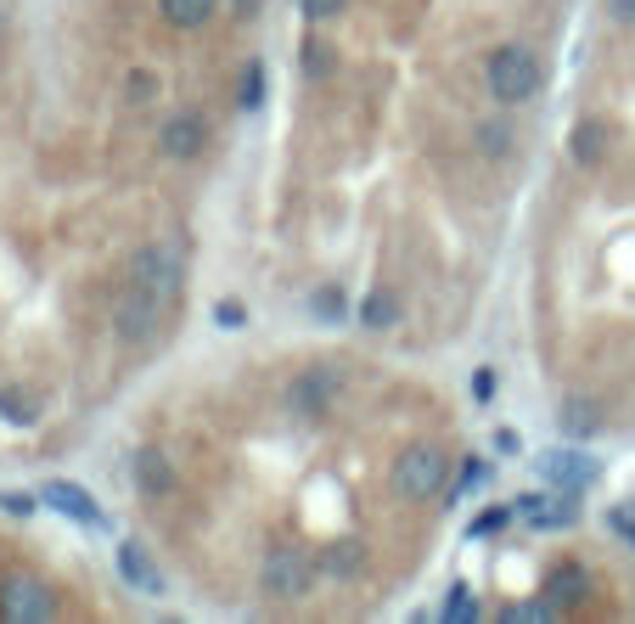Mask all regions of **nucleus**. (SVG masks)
I'll return each instance as SVG.
<instances>
[{"instance_id":"nucleus-1","label":"nucleus","mask_w":635,"mask_h":624,"mask_svg":"<svg viewBox=\"0 0 635 624\" xmlns=\"http://www.w3.org/2000/svg\"><path fill=\"white\" fill-rule=\"evenodd\" d=\"M180 276H187V253H180V242H147V248H135V259H130V282L147 288V293L163 299V304L180 293Z\"/></svg>"},{"instance_id":"nucleus-2","label":"nucleus","mask_w":635,"mask_h":624,"mask_svg":"<svg viewBox=\"0 0 635 624\" xmlns=\"http://www.w3.org/2000/svg\"><path fill=\"white\" fill-rule=\"evenodd\" d=\"M484 73H490V97L506 102V108H517V102H528V97L540 91V62H534V51H523V46H501Z\"/></svg>"},{"instance_id":"nucleus-3","label":"nucleus","mask_w":635,"mask_h":624,"mask_svg":"<svg viewBox=\"0 0 635 624\" xmlns=\"http://www.w3.org/2000/svg\"><path fill=\"white\" fill-rule=\"evenodd\" d=\"M444 473H450V456L439 444H411V451H400V462H394V490L405 501H427V495H439Z\"/></svg>"},{"instance_id":"nucleus-4","label":"nucleus","mask_w":635,"mask_h":624,"mask_svg":"<svg viewBox=\"0 0 635 624\" xmlns=\"http://www.w3.org/2000/svg\"><path fill=\"white\" fill-rule=\"evenodd\" d=\"M259 580H264V591H270V596L299 602V596H310V585H315V563H310L299 546H276V552L264 557Z\"/></svg>"},{"instance_id":"nucleus-5","label":"nucleus","mask_w":635,"mask_h":624,"mask_svg":"<svg viewBox=\"0 0 635 624\" xmlns=\"http://www.w3.org/2000/svg\"><path fill=\"white\" fill-rule=\"evenodd\" d=\"M51 613H57V602H51L46 580L12 574L7 585H0V618H12V624H46Z\"/></svg>"},{"instance_id":"nucleus-6","label":"nucleus","mask_w":635,"mask_h":624,"mask_svg":"<svg viewBox=\"0 0 635 624\" xmlns=\"http://www.w3.org/2000/svg\"><path fill=\"white\" fill-rule=\"evenodd\" d=\"M40 501H46V506H57L62 517L84 523V529H108V512L97 506V495H90V490H79V484H68V479H46Z\"/></svg>"},{"instance_id":"nucleus-7","label":"nucleus","mask_w":635,"mask_h":624,"mask_svg":"<svg viewBox=\"0 0 635 624\" xmlns=\"http://www.w3.org/2000/svg\"><path fill=\"white\" fill-rule=\"evenodd\" d=\"M169 304L163 299H152L147 288H124V299H119V310H113V326H119V338H147L152 326H158V315H163Z\"/></svg>"},{"instance_id":"nucleus-8","label":"nucleus","mask_w":635,"mask_h":624,"mask_svg":"<svg viewBox=\"0 0 635 624\" xmlns=\"http://www.w3.org/2000/svg\"><path fill=\"white\" fill-rule=\"evenodd\" d=\"M158 147H163V158H198V152L209 147V124H203V113H174V119L163 124Z\"/></svg>"},{"instance_id":"nucleus-9","label":"nucleus","mask_w":635,"mask_h":624,"mask_svg":"<svg viewBox=\"0 0 635 624\" xmlns=\"http://www.w3.org/2000/svg\"><path fill=\"white\" fill-rule=\"evenodd\" d=\"M517 506H523V517H528L534 529H568V523L579 517V506H574L568 490H557V495H523Z\"/></svg>"},{"instance_id":"nucleus-10","label":"nucleus","mask_w":635,"mask_h":624,"mask_svg":"<svg viewBox=\"0 0 635 624\" xmlns=\"http://www.w3.org/2000/svg\"><path fill=\"white\" fill-rule=\"evenodd\" d=\"M119 574H124V585H135L141 596H163V574H158V563H152L147 546L124 541V546H119Z\"/></svg>"},{"instance_id":"nucleus-11","label":"nucleus","mask_w":635,"mask_h":624,"mask_svg":"<svg viewBox=\"0 0 635 624\" xmlns=\"http://www.w3.org/2000/svg\"><path fill=\"white\" fill-rule=\"evenodd\" d=\"M540 473H546L557 490H568V495H579V490L596 479V467H591L585 456H574V451H552V456H540Z\"/></svg>"},{"instance_id":"nucleus-12","label":"nucleus","mask_w":635,"mask_h":624,"mask_svg":"<svg viewBox=\"0 0 635 624\" xmlns=\"http://www.w3.org/2000/svg\"><path fill=\"white\" fill-rule=\"evenodd\" d=\"M130 479H135L141 495H169V490H174V462H169L163 451H135Z\"/></svg>"},{"instance_id":"nucleus-13","label":"nucleus","mask_w":635,"mask_h":624,"mask_svg":"<svg viewBox=\"0 0 635 624\" xmlns=\"http://www.w3.org/2000/svg\"><path fill=\"white\" fill-rule=\"evenodd\" d=\"M332 394H337V372H326V366H321V372H304V378L293 383V411H299V416H321Z\"/></svg>"},{"instance_id":"nucleus-14","label":"nucleus","mask_w":635,"mask_h":624,"mask_svg":"<svg viewBox=\"0 0 635 624\" xmlns=\"http://www.w3.org/2000/svg\"><path fill=\"white\" fill-rule=\"evenodd\" d=\"M400 299H394V288H372L366 299H360V326H372V332H389V326H400Z\"/></svg>"},{"instance_id":"nucleus-15","label":"nucleus","mask_w":635,"mask_h":624,"mask_svg":"<svg viewBox=\"0 0 635 624\" xmlns=\"http://www.w3.org/2000/svg\"><path fill=\"white\" fill-rule=\"evenodd\" d=\"M158 12L169 29H203L220 12V0H158Z\"/></svg>"},{"instance_id":"nucleus-16","label":"nucleus","mask_w":635,"mask_h":624,"mask_svg":"<svg viewBox=\"0 0 635 624\" xmlns=\"http://www.w3.org/2000/svg\"><path fill=\"white\" fill-rule=\"evenodd\" d=\"M574 158H579V163H602V158H607V124H602V119H591V124L574 130Z\"/></svg>"},{"instance_id":"nucleus-17","label":"nucleus","mask_w":635,"mask_h":624,"mask_svg":"<svg viewBox=\"0 0 635 624\" xmlns=\"http://www.w3.org/2000/svg\"><path fill=\"white\" fill-rule=\"evenodd\" d=\"M585 585H591V580H585V568H557V574L546 580V596H552V602L563 607V602L585 596Z\"/></svg>"},{"instance_id":"nucleus-18","label":"nucleus","mask_w":635,"mask_h":624,"mask_svg":"<svg viewBox=\"0 0 635 624\" xmlns=\"http://www.w3.org/2000/svg\"><path fill=\"white\" fill-rule=\"evenodd\" d=\"M439 618H444V624H473V618H478V602H473V591H467V585H456V591L444 596Z\"/></svg>"},{"instance_id":"nucleus-19","label":"nucleus","mask_w":635,"mask_h":624,"mask_svg":"<svg viewBox=\"0 0 635 624\" xmlns=\"http://www.w3.org/2000/svg\"><path fill=\"white\" fill-rule=\"evenodd\" d=\"M0 416L18 422V427H29V422H34V400L18 394V389H0Z\"/></svg>"},{"instance_id":"nucleus-20","label":"nucleus","mask_w":635,"mask_h":624,"mask_svg":"<svg viewBox=\"0 0 635 624\" xmlns=\"http://www.w3.org/2000/svg\"><path fill=\"white\" fill-rule=\"evenodd\" d=\"M607 523H613V534H618V541H629V546H635V501L613 506V512H607Z\"/></svg>"},{"instance_id":"nucleus-21","label":"nucleus","mask_w":635,"mask_h":624,"mask_svg":"<svg viewBox=\"0 0 635 624\" xmlns=\"http://www.w3.org/2000/svg\"><path fill=\"white\" fill-rule=\"evenodd\" d=\"M264 102V68L253 62L248 73H242V108H259Z\"/></svg>"},{"instance_id":"nucleus-22","label":"nucleus","mask_w":635,"mask_h":624,"mask_svg":"<svg viewBox=\"0 0 635 624\" xmlns=\"http://www.w3.org/2000/svg\"><path fill=\"white\" fill-rule=\"evenodd\" d=\"M506 618H517V624H528V618H557V602H523V607H506Z\"/></svg>"},{"instance_id":"nucleus-23","label":"nucleus","mask_w":635,"mask_h":624,"mask_svg":"<svg viewBox=\"0 0 635 624\" xmlns=\"http://www.w3.org/2000/svg\"><path fill=\"white\" fill-rule=\"evenodd\" d=\"M563 422H568V433H591V427H596V405L568 400V416H563Z\"/></svg>"},{"instance_id":"nucleus-24","label":"nucleus","mask_w":635,"mask_h":624,"mask_svg":"<svg viewBox=\"0 0 635 624\" xmlns=\"http://www.w3.org/2000/svg\"><path fill=\"white\" fill-rule=\"evenodd\" d=\"M214 321H220V326H225V332H236V326H242V321H248V310H242V304H236V299H220V304H214Z\"/></svg>"},{"instance_id":"nucleus-25","label":"nucleus","mask_w":635,"mask_h":624,"mask_svg":"<svg viewBox=\"0 0 635 624\" xmlns=\"http://www.w3.org/2000/svg\"><path fill=\"white\" fill-rule=\"evenodd\" d=\"M512 523V506H495V512H484L478 523H473V534H495V529H506Z\"/></svg>"},{"instance_id":"nucleus-26","label":"nucleus","mask_w":635,"mask_h":624,"mask_svg":"<svg viewBox=\"0 0 635 624\" xmlns=\"http://www.w3.org/2000/svg\"><path fill=\"white\" fill-rule=\"evenodd\" d=\"M299 7H304V18H337L349 0H299Z\"/></svg>"},{"instance_id":"nucleus-27","label":"nucleus","mask_w":635,"mask_h":624,"mask_svg":"<svg viewBox=\"0 0 635 624\" xmlns=\"http://www.w3.org/2000/svg\"><path fill=\"white\" fill-rule=\"evenodd\" d=\"M304 68H310V73H326V68H332V51L310 40V46H304Z\"/></svg>"},{"instance_id":"nucleus-28","label":"nucleus","mask_w":635,"mask_h":624,"mask_svg":"<svg viewBox=\"0 0 635 624\" xmlns=\"http://www.w3.org/2000/svg\"><path fill=\"white\" fill-rule=\"evenodd\" d=\"M473 400H495V366H478L473 372Z\"/></svg>"},{"instance_id":"nucleus-29","label":"nucleus","mask_w":635,"mask_h":624,"mask_svg":"<svg viewBox=\"0 0 635 624\" xmlns=\"http://www.w3.org/2000/svg\"><path fill=\"white\" fill-rule=\"evenodd\" d=\"M0 506H7L12 517H29V512H34V495H18V490H12V495H0Z\"/></svg>"},{"instance_id":"nucleus-30","label":"nucleus","mask_w":635,"mask_h":624,"mask_svg":"<svg viewBox=\"0 0 635 624\" xmlns=\"http://www.w3.org/2000/svg\"><path fill=\"white\" fill-rule=\"evenodd\" d=\"M354 552H360V546H332V557H326V563H332V568H337V574H349V568H354V563H360V557H354Z\"/></svg>"},{"instance_id":"nucleus-31","label":"nucleus","mask_w":635,"mask_h":624,"mask_svg":"<svg viewBox=\"0 0 635 624\" xmlns=\"http://www.w3.org/2000/svg\"><path fill=\"white\" fill-rule=\"evenodd\" d=\"M315 310H321V315H343V299H337V288H326V293L315 299Z\"/></svg>"},{"instance_id":"nucleus-32","label":"nucleus","mask_w":635,"mask_h":624,"mask_svg":"<svg viewBox=\"0 0 635 624\" xmlns=\"http://www.w3.org/2000/svg\"><path fill=\"white\" fill-rule=\"evenodd\" d=\"M478 479H484V462H467V467H462V484H456V495H462V490H473Z\"/></svg>"},{"instance_id":"nucleus-33","label":"nucleus","mask_w":635,"mask_h":624,"mask_svg":"<svg viewBox=\"0 0 635 624\" xmlns=\"http://www.w3.org/2000/svg\"><path fill=\"white\" fill-rule=\"evenodd\" d=\"M607 12H613L618 23H635V0H607Z\"/></svg>"},{"instance_id":"nucleus-34","label":"nucleus","mask_w":635,"mask_h":624,"mask_svg":"<svg viewBox=\"0 0 635 624\" xmlns=\"http://www.w3.org/2000/svg\"><path fill=\"white\" fill-rule=\"evenodd\" d=\"M506 141H512L506 130H484V152H506Z\"/></svg>"},{"instance_id":"nucleus-35","label":"nucleus","mask_w":635,"mask_h":624,"mask_svg":"<svg viewBox=\"0 0 635 624\" xmlns=\"http://www.w3.org/2000/svg\"><path fill=\"white\" fill-rule=\"evenodd\" d=\"M495 444H501L506 456H517V433H512V427H501V433H495Z\"/></svg>"}]
</instances>
